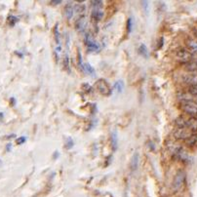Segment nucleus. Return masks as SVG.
<instances>
[{
  "label": "nucleus",
  "mask_w": 197,
  "mask_h": 197,
  "mask_svg": "<svg viewBox=\"0 0 197 197\" xmlns=\"http://www.w3.org/2000/svg\"><path fill=\"white\" fill-rule=\"evenodd\" d=\"M194 34H195V37L197 38V29H194Z\"/></svg>",
  "instance_id": "38"
},
{
  "label": "nucleus",
  "mask_w": 197,
  "mask_h": 197,
  "mask_svg": "<svg viewBox=\"0 0 197 197\" xmlns=\"http://www.w3.org/2000/svg\"><path fill=\"white\" fill-rule=\"evenodd\" d=\"M54 33H55V39H56V42H57V45H61V43H60V33H59L58 25H56L55 29H54Z\"/></svg>",
  "instance_id": "23"
},
{
  "label": "nucleus",
  "mask_w": 197,
  "mask_h": 197,
  "mask_svg": "<svg viewBox=\"0 0 197 197\" xmlns=\"http://www.w3.org/2000/svg\"><path fill=\"white\" fill-rule=\"evenodd\" d=\"M82 70L85 73L90 74L91 76H95V73H96L95 69H94V68H93V66L90 64H88V62H85V64H83Z\"/></svg>",
  "instance_id": "14"
},
{
  "label": "nucleus",
  "mask_w": 197,
  "mask_h": 197,
  "mask_svg": "<svg viewBox=\"0 0 197 197\" xmlns=\"http://www.w3.org/2000/svg\"><path fill=\"white\" fill-rule=\"evenodd\" d=\"M185 144L188 146H193L197 143V133H192L191 136L185 141Z\"/></svg>",
  "instance_id": "16"
},
{
  "label": "nucleus",
  "mask_w": 197,
  "mask_h": 197,
  "mask_svg": "<svg viewBox=\"0 0 197 197\" xmlns=\"http://www.w3.org/2000/svg\"><path fill=\"white\" fill-rule=\"evenodd\" d=\"M188 93L191 96H197V86H195V85H189Z\"/></svg>",
  "instance_id": "24"
},
{
  "label": "nucleus",
  "mask_w": 197,
  "mask_h": 197,
  "mask_svg": "<svg viewBox=\"0 0 197 197\" xmlns=\"http://www.w3.org/2000/svg\"><path fill=\"white\" fill-rule=\"evenodd\" d=\"M86 24H87L86 18L82 16L75 22V28L79 31H83L85 27H86Z\"/></svg>",
  "instance_id": "10"
},
{
  "label": "nucleus",
  "mask_w": 197,
  "mask_h": 197,
  "mask_svg": "<svg viewBox=\"0 0 197 197\" xmlns=\"http://www.w3.org/2000/svg\"><path fill=\"white\" fill-rule=\"evenodd\" d=\"M92 3V6L95 7V9H98L101 8V7L103 6V1H91Z\"/></svg>",
  "instance_id": "28"
},
{
  "label": "nucleus",
  "mask_w": 197,
  "mask_h": 197,
  "mask_svg": "<svg viewBox=\"0 0 197 197\" xmlns=\"http://www.w3.org/2000/svg\"><path fill=\"white\" fill-rule=\"evenodd\" d=\"M130 166H131V170L133 171H136L138 169V166H139V154L138 153H135L133 155V157L131 159V164H130Z\"/></svg>",
  "instance_id": "18"
},
{
  "label": "nucleus",
  "mask_w": 197,
  "mask_h": 197,
  "mask_svg": "<svg viewBox=\"0 0 197 197\" xmlns=\"http://www.w3.org/2000/svg\"><path fill=\"white\" fill-rule=\"evenodd\" d=\"M64 64H65V68H66L68 72H70V68H69V59H68V56L66 55L65 57V60H64Z\"/></svg>",
  "instance_id": "27"
},
{
  "label": "nucleus",
  "mask_w": 197,
  "mask_h": 197,
  "mask_svg": "<svg viewBox=\"0 0 197 197\" xmlns=\"http://www.w3.org/2000/svg\"><path fill=\"white\" fill-rule=\"evenodd\" d=\"M14 137H16V135H15V134H12V135H10V136H7L6 138L7 139H11V138H14Z\"/></svg>",
  "instance_id": "36"
},
{
  "label": "nucleus",
  "mask_w": 197,
  "mask_h": 197,
  "mask_svg": "<svg viewBox=\"0 0 197 197\" xmlns=\"http://www.w3.org/2000/svg\"><path fill=\"white\" fill-rule=\"evenodd\" d=\"M25 142H27V138L25 137H20L19 139H17V141H16V143H17V144H19V146H21V144H23V143H25Z\"/></svg>",
  "instance_id": "29"
},
{
  "label": "nucleus",
  "mask_w": 197,
  "mask_h": 197,
  "mask_svg": "<svg viewBox=\"0 0 197 197\" xmlns=\"http://www.w3.org/2000/svg\"><path fill=\"white\" fill-rule=\"evenodd\" d=\"M3 118H4V114H3V112H0V120H2Z\"/></svg>",
  "instance_id": "37"
},
{
  "label": "nucleus",
  "mask_w": 197,
  "mask_h": 197,
  "mask_svg": "<svg viewBox=\"0 0 197 197\" xmlns=\"http://www.w3.org/2000/svg\"><path fill=\"white\" fill-rule=\"evenodd\" d=\"M81 88H82V90L86 93H92V91H93V88L89 83H83L82 85H81Z\"/></svg>",
  "instance_id": "22"
},
{
  "label": "nucleus",
  "mask_w": 197,
  "mask_h": 197,
  "mask_svg": "<svg viewBox=\"0 0 197 197\" xmlns=\"http://www.w3.org/2000/svg\"><path fill=\"white\" fill-rule=\"evenodd\" d=\"M74 12H75V4H73L72 2H68L65 8V17L68 18V20H71Z\"/></svg>",
  "instance_id": "8"
},
{
  "label": "nucleus",
  "mask_w": 197,
  "mask_h": 197,
  "mask_svg": "<svg viewBox=\"0 0 197 197\" xmlns=\"http://www.w3.org/2000/svg\"><path fill=\"white\" fill-rule=\"evenodd\" d=\"M184 68L189 72L197 74V60H194V61H192L190 62H188V64H187L184 66Z\"/></svg>",
  "instance_id": "12"
},
{
  "label": "nucleus",
  "mask_w": 197,
  "mask_h": 197,
  "mask_svg": "<svg viewBox=\"0 0 197 197\" xmlns=\"http://www.w3.org/2000/svg\"><path fill=\"white\" fill-rule=\"evenodd\" d=\"M196 103H197V100H196Z\"/></svg>",
  "instance_id": "39"
},
{
  "label": "nucleus",
  "mask_w": 197,
  "mask_h": 197,
  "mask_svg": "<svg viewBox=\"0 0 197 197\" xmlns=\"http://www.w3.org/2000/svg\"><path fill=\"white\" fill-rule=\"evenodd\" d=\"M15 54H16V55H18V56H19V57H20V58H23V57H24V55L22 54V53H20V52H18V51H16V52H15Z\"/></svg>",
  "instance_id": "35"
},
{
  "label": "nucleus",
  "mask_w": 197,
  "mask_h": 197,
  "mask_svg": "<svg viewBox=\"0 0 197 197\" xmlns=\"http://www.w3.org/2000/svg\"><path fill=\"white\" fill-rule=\"evenodd\" d=\"M96 88H97V90H98V92L100 93V94L103 95V96L109 97V96L111 95V93H112V89H111L109 82H107L106 80L103 79V78L97 80Z\"/></svg>",
  "instance_id": "3"
},
{
  "label": "nucleus",
  "mask_w": 197,
  "mask_h": 197,
  "mask_svg": "<svg viewBox=\"0 0 197 197\" xmlns=\"http://www.w3.org/2000/svg\"><path fill=\"white\" fill-rule=\"evenodd\" d=\"M185 82L188 83L189 85H195L197 86V74L193 73V74H188V75L185 77Z\"/></svg>",
  "instance_id": "17"
},
{
  "label": "nucleus",
  "mask_w": 197,
  "mask_h": 197,
  "mask_svg": "<svg viewBox=\"0 0 197 197\" xmlns=\"http://www.w3.org/2000/svg\"><path fill=\"white\" fill-rule=\"evenodd\" d=\"M187 46L188 48V50L190 51L192 54L197 55V40L196 39L188 38L187 40Z\"/></svg>",
  "instance_id": "9"
},
{
  "label": "nucleus",
  "mask_w": 197,
  "mask_h": 197,
  "mask_svg": "<svg viewBox=\"0 0 197 197\" xmlns=\"http://www.w3.org/2000/svg\"><path fill=\"white\" fill-rule=\"evenodd\" d=\"M185 178H187V174H185V172L183 170H180L179 172L176 174V176L174 178L173 184H172V189L174 191H178L181 187H183V184L185 181Z\"/></svg>",
  "instance_id": "4"
},
{
  "label": "nucleus",
  "mask_w": 197,
  "mask_h": 197,
  "mask_svg": "<svg viewBox=\"0 0 197 197\" xmlns=\"http://www.w3.org/2000/svg\"><path fill=\"white\" fill-rule=\"evenodd\" d=\"M73 141L71 138H68V140H66V143H65V148H68V149H70V148L73 147Z\"/></svg>",
  "instance_id": "25"
},
{
  "label": "nucleus",
  "mask_w": 197,
  "mask_h": 197,
  "mask_svg": "<svg viewBox=\"0 0 197 197\" xmlns=\"http://www.w3.org/2000/svg\"><path fill=\"white\" fill-rule=\"evenodd\" d=\"M114 90L117 93H122L124 90V83L122 80H118L114 83Z\"/></svg>",
  "instance_id": "21"
},
{
  "label": "nucleus",
  "mask_w": 197,
  "mask_h": 197,
  "mask_svg": "<svg viewBox=\"0 0 197 197\" xmlns=\"http://www.w3.org/2000/svg\"><path fill=\"white\" fill-rule=\"evenodd\" d=\"M18 22H19V18L16 16H13V15H11V16L7 18V24H8V25L11 28L15 27Z\"/></svg>",
  "instance_id": "20"
},
{
  "label": "nucleus",
  "mask_w": 197,
  "mask_h": 197,
  "mask_svg": "<svg viewBox=\"0 0 197 197\" xmlns=\"http://www.w3.org/2000/svg\"><path fill=\"white\" fill-rule=\"evenodd\" d=\"M77 58H78V65H80V68H82V66H83L82 56H81V54H80V51H79V50L77 51Z\"/></svg>",
  "instance_id": "30"
},
{
  "label": "nucleus",
  "mask_w": 197,
  "mask_h": 197,
  "mask_svg": "<svg viewBox=\"0 0 197 197\" xmlns=\"http://www.w3.org/2000/svg\"><path fill=\"white\" fill-rule=\"evenodd\" d=\"M187 128L189 129L193 133L197 132V117L196 116H189V117H187Z\"/></svg>",
  "instance_id": "7"
},
{
  "label": "nucleus",
  "mask_w": 197,
  "mask_h": 197,
  "mask_svg": "<svg viewBox=\"0 0 197 197\" xmlns=\"http://www.w3.org/2000/svg\"><path fill=\"white\" fill-rule=\"evenodd\" d=\"M16 103H17L16 99H15L14 97H12V98L10 99V105L12 106H16Z\"/></svg>",
  "instance_id": "32"
},
{
  "label": "nucleus",
  "mask_w": 197,
  "mask_h": 197,
  "mask_svg": "<svg viewBox=\"0 0 197 197\" xmlns=\"http://www.w3.org/2000/svg\"><path fill=\"white\" fill-rule=\"evenodd\" d=\"M142 3H143V6L146 8V13L147 14L148 13V2L147 1H143Z\"/></svg>",
  "instance_id": "31"
},
{
  "label": "nucleus",
  "mask_w": 197,
  "mask_h": 197,
  "mask_svg": "<svg viewBox=\"0 0 197 197\" xmlns=\"http://www.w3.org/2000/svg\"><path fill=\"white\" fill-rule=\"evenodd\" d=\"M103 17V12L101 10H98V9H95L93 10V12L91 14V19L93 21H101Z\"/></svg>",
  "instance_id": "13"
},
{
  "label": "nucleus",
  "mask_w": 197,
  "mask_h": 197,
  "mask_svg": "<svg viewBox=\"0 0 197 197\" xmlns=\"http://www.w3.org/2000/svg\"><path fill=\"white\" fill-rule=\"evenodd\" d=\"M111 147L112 150H116L118 147V135L116 131H113L111 134Z\"/></svg>",
  "instance_id": "15"
},
{
  "label": "nucleus",
  "mask_w": 197,
  "mask_h": 197,
  "mask_svg": "<svg viewBox=\"0 0 197 197\" xmlns=\"http://www.w3.org/2000/svg\"><path fill=\"white\" fill-rule=\"evenodd\" d=\"M176 58L180 62L184 65L194 61V56H193V54L188 49H185V48H181V49L177 50Z\"/></svg>",
  "instance_id": "1"
},
{
  "label": "nucleus",
  "mask_w": 197,
  "mask_h": 197,
  "mask_svg": "<svg viewBox=\"0 0 197 197\" xmlns=\"http://www.w3.org/2000/svg\"><path fill=\"white\" fill-rule=\"evenodd\" d=\"M51 3L53 5H57V4H60V3H62V0H53V1H51Z\"/></svg>",
  "instance_id": "33"
},
{
  "label": "nucleus",
  "mask_w": 197,
  "mask_h": 197,
  "mask_svg": "<svg viewBox=\"0 0 197 197\" xmlns=\"http://www.w3.org/2000/svg\"><path fill=\"white\" fill-rule=\"evenodd\" d=\"M187 117L184 116V115H181V116L176 118L175 124L177 125L178 128H187Z\"/></svg>",
  "instance_id": "11"
},
{
  "label": "nucleus",
  "mask_w": 197,
  "mask_h": 197,
  "mask_svg": "<svg viewBox=\"0 0 197 197\" xmlns=\"http://www.w3.org/2000/svg\"><path fill=\"white\" fill-rule=\"evenodd\" d=\"M11 149H12V143H8L6 146V150H7V152H9V151H11Z\"/></svg>",
  "instance_id": "34"
},
{
  "label": "nucleus",
  "mask_w": 197,
  "mask_h": 197,
  "mask_svg": "<svg viewBox=\"0 0 197 197\" xmlns=\"http://www.w3.org/2000/svg\"><path fill=\"white\" fill-rule=\"evenodd\" d=\"M132 27H133V20H132V18H129L127 20V31H128V33L132 31Z\"/></svg>",
  "instance_id": "26"
},
{
  "label": "nucleus",
  "mask_w": 197,
  "mask_h": 197,
  "mask_svg": "<svg viewBox=\"0 0 197 197\" xmlns=\"http://www.w3.org/2000/svg\"><path fill=\"white\" fill-rule=\"evenodd\" d=\"M192 133L193 132H191L187 128H178L174 132V138L178 141H184V142H185L191 136Z\"/></svg>",
  "instance_id": "5"
},
{
  "label": "nucleus",
  "mask_w": 197,
  "mask_h": 197,
  "mask_svg": "<svg viewBox=\"0 0 197 197\" xmlns=\"http://www.w3.org/2000/svg\"><path fill=\"white\" fill-rule=\"evenodd\" d=\"M181 109L189 116H197V103L192 100L181 102Z\"/></svg>",
  "instance_id": "2"
},
{
  "label": "nucleus",
  "mask_w": 197,
  "mask_h": 197,
  "mask_svg": "<svg viewBox=\"0 0 197 197\" xmlns=\"http://www.w3.org/2000/svg\"><path fill=\"white\" fill-rule=\"evenodd\" d=\"M85 43H86V46L88 47V50L90 51H97L100 48L98 43L95 41L94 38L90 34H86V36H85Z\"/></svg>",
  "instance_id": "6"
},
{
  "label": "nucleus",
  "mask_w": 197,
  "mask_h": 197,
  "mask_svg": "<svg viewBox=\"0 0 197 197\" xmlns=\"http://www.w3.org/2000/svg\"><path fill=\"white\" fill-rule=\"evenodd\" d=\"M138 52H139V54L141 56H143V58H148L149 57V53H148V50H147V47L146 45H144V44H141L140 47L138 48Z\"/></svg>",
  "instance_id": "19"
}]
</instances>
